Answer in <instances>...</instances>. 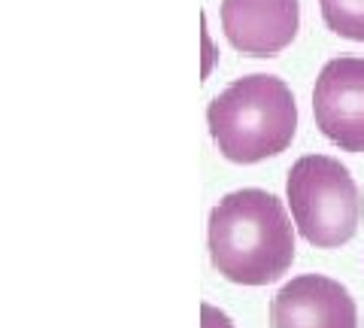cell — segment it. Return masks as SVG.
<instances>
[{"instance_id":"6da1fadb","label":"cell","mask_w":364,"mask_h":328,"mask_svg":"<svg viewBox=\"0 0 364 328\" xmlns=\"http://www.w3.org/2000/svg\"><path fill=\"white\" fill-rule=\"evenodd\" d=\"M210 258L240 286L277 282L294 262V231L282 201L261 189L225 195L210 213Z\"/></svg>"},{"instance_id":"7a4b0ae2","label":"cell","mask_w":364,"mask_h":328,"mask_svg":"<svg viewBox=\"0 0 364 328\" xmlns=\"http://www.w3.org/2000/svg\"><path fill=\"white\" fill-rule=\"evenodd\" d=\"M213 143L234 164H255L286 152L298 131L291 88L273 73L234 79L207 107Z\"/></svg>"},{"instance_id":"3957f363","label":"cell","mask_w":364,"mask_h":328,"mask_svg":"<svg viewBox=\"0 0 364 328\" xmlns=\"http://www.w3.org/2000/svg\"><path fill=\"white\" fill-rule=\"evenodd\" d=\"M289 203L298 231L318 250L349 243L361 222V191L349 167L331 155H304L289 171Z\"/></svg>"},{"instance_id":"277c9868","label":"cell","mask_w":364,"mask_h":328,"mask_svg":"<svg viewBox=\"0 0 364 328\" xmlns=\"http://www.w3.org/2000/svg\"><path fill=\"white\" fill-rule=\"evenodd\" d=\"M316 128L343 152H364V58L337 55L313 88Z\"/></svg>"},{"instance_id":"5b68a950","label":"cell","mask_w":364,"mask_h":328,"mask_svg":"<svg viewBox=\"0 0 364 328\" xmlns=\"http://www.w3.org/2000/svg\"><path fill=\"white\" fill-rule=\"evenodd\" d=\"M222 28L237 52L273 58L298 37L301 0H222Z\"/></svg>"},{"instance_id":"8992f818","label":"cell","mask_w":364,"mask_h":328,"mask_svg":"<svg viewBox=\"0 0 364 328\" xmlns=\"http://www.w3.org/2000/svg\"><path fill=\"white\" fill-rule=\"evenodd\" d=\"M273 328H358L355 301L337 280L304 274L286 282L270 304Z\"/></svg>"},{"instance_id":"52a82bcc","label":"cell","mask_w":364,"mask_h":328,"mask_svg":"<svg viewBox=\"0 0 364 328\" xmlns=\"http://www.w3.org/2000/svg\"><path fill=\"white\" fill-rule=\"evenodd\" d=\"M328 31L364 43V0H318Z\"/></svg>"}]
</instances>
